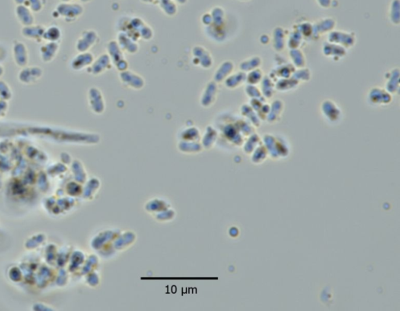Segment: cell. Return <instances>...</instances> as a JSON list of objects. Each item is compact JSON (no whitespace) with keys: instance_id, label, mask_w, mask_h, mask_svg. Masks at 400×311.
Returning a JSON list of instances; mask_svg holds the SVG:
<instances>
[{"instance_id":"obj_1","label":"cell","mask_w":400,"mask_h":311,"mask_svg":"<svg viewBox=\"0 0 400 311\" xmlns=\"http://www.w3.org/2000/svg\"><path fill=\"white\" fill-rule=\"evenodd\" d=\"M32 10L39 11L43 6V0H28Z\"/></svg>"},{"instance_id":"obj_2","label":"cell","mask_w":400,"mask_h":311,"mask_svg":"<svg viewBox=\"0 0 400 311\" xmlns=\"http://www.w3.org/2000/svg\"><path fill=\"white\" fill-rule=\"evenodd\" d=\"M24 1H25V0H15V2L17 3V4H23V3L24 2Z\"/></svg>"}]
</instances>
